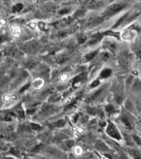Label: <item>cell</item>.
<instances>
[{
	"label": "cell",
	"instance_id": "1",
	"mask_svg": "<svg viewBox=\"0 0 141 159\" xmlns=\"http://www.w3.org/2000/svg\"><path fill=\"white\" fill-rule=\"evenodd\" d=\"M130 5L131 2L129 1H119V2H113L105 10V12H103V18H110L113 17L130 7Z\"/></svg>",
	"mask_w": 141,
	"mask_h": 159
},
{
	"label": "cell",
	"instance_id": "2",
	"mask_svg": "<svg viewBox=\"0 0 141 159\" xmlns=\"http://www.w3.org/2000/svg\"><path fill=\"white\" fill-rule=\"evenodd\" d=\"M106 134L115 140H117V141H121L122 140V135L120 134V132L119 129L111 121L108 122L106 128Z\"/></svg>",
	"mask_w": 141,
	"mask_h": 159
},
{
	"label": "cell",
	"instance_id": "3",
	"mask_svg": "<svg viewBox=\"0 0 141 159\" xmlns=\"http://www.w3.org/2000/svg\"><path fill=\"white\" fill-rule=\"evenodd\" d=\"M112 75V70L110 69V68H105L101 71L100 73V79L101 80H105L107 79V78H109L110 75Z\"/></svg>",
	"mask_w": 141,
	"mask_h": 159
},
{
	"label": "cell",
	"instance_id": "4",
	"mask_svg": "<svg viewBox=\"0 0 141 159\" xmlns=\"http://www.w3.org/2000/svg\"><path fill=\"white\" fill-rule=\"evenodd\" d=\"M129 153L133 158H141V154L136 149H129Z\"/></svg>",
	"mask_w": 141,
	"mask_h": 159
},
{
	"label": "cell",
	"instance_id": "5",
	"mask_svg": "<svg viewBox=\"0 0 141 159\" xmlns=\"http://www.w3.org/2000/svg\"><path fill=\"white\" fill-rule=\"evenodd\" d=\"M106 48L109 51H110L111 52H115V51L116 50V45L114 42H106Z\"/></svg>",
	"mask_w": 141,
	"mask_h": 159
},
{
	"label": "cell",
	"instance_id": "6",
	"mask_svg": "<svg viewBox=\"0 0 141 159\" xmlns=\"http://www.w3.org/2000/svg\"><path fill=\"white\" fill-rule=\"evenodd\" d=\"M97 53H98V51H94V52H90V53H88V54L85 57V58H86L87 61H92V60L94 59V57L96 56Z\"/></svg>",
	"mask_w": 141,
	"mask_h": 159
},
{
	"label": "cell",
	"instance_id": "7",
	"mask_svg": "<svg viewBox=\"0 0 141 159\" xmlns=\"http://www.w3.org/2000/svg\"><path fill=\"white\" fill-rule=\"evenodd\" d=\"M22 5L21 4V3H17V4H16L13 7V8H12V11L14 12H19L20 10L22 9Z\"/></svg>",
	"mask_w": 141,
	"mask_h": 159
},
{
	"label": "cell",
	"instance_id": "8",
	"mask_svg": "<svg viewBox=\"0 0 141 159\" xmlns=\"http://www.w3.org/2000/svg\"><path fill=\"white\" fill-rule=\"evenodd\" d=\"M106 111H107V113H109V114H113V113H115V108L113 105H107Z\"/></svg>",
	"mask_w": 141,
	"mask_h": 159
},
{
	"label": "cell",
	"instance_id": "9",
	"mask_svg": "<svg viewBox=\"0 0 141 159\" xmlns=\"http://www.w3.org/2000/svg\"><path fill=\"white\" fill-rule=\"evenodd\" d=\"M99 84H100L99 80H95V81L92 83L91 86H92V87H96L97 85H99Z\"/></svg>",
	"mask_w": 141,
	"mask_h": 159
},
{
	"label": "cell",
	"instance_id": "10",
	"mask_svg": "<svg viewBox=\"0 0 141 159\" xmlns=\"http://www.w3.org/2000/svg\"><path fill=\"white\" fill-rule=\"evenodd\" d=\"M28 86H29V84H27V85H25L24 88L21 89V92H22V91H23V90H25V89H27V88H28Z\"/></svg>",
	"mask_w": 141,
	"mask_h": 159
},
{
	"label": "cell",
	"instance_id": "11",
	"mask_svg": "<svg viewBox=\"0 0 141 159\" xmlns=\"http://www.w3.org/2000/svg\"><path fill=\"white\" fill-rule=\"evenodd\" d=\"M134 1H141V0H134Z\"/></svg>",
	"mask_w": 141,
	"mask_h": 159
},
{
	"label": "cell",
	"instance_id": "12",
	"mask_svg": "<svg viewBox=\"0 0 141 159\" xmlns=\"http://www.w3.org/2000/svg\"><path fill=\"white\" fill-rule=\"evenodd\" d=\"M140 74H141V66H140Z\"/></svg>",
	"mask_w": 141,
	"mask_h": 159
}]
</instances>
